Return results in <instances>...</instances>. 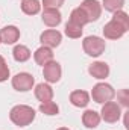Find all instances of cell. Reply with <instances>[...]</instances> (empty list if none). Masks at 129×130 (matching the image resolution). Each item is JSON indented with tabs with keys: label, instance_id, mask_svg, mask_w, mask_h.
Returning <instances> with one entry per match:
<instances>
[{
	"label": "cell",
	"instance_id": "6da1fadb",
	"mask_svg": "<svg viewBox=\"0 0 129 130\" xmlns=\"http://www.w3.org/2000/svg\"><path fill=\"white\" fill-rule=\"evenodd\" d=\"M9 120L18 127H26L32 124V121L35 120V110L28 104H17L11 109Z\"/></svg>",
	"mask_w": 129,
	"mask_h": 130
},
{
	"label": "cell",
	"instance_id": "7a4b0ae2",
	"mask_svg": "<svg viewBox=\"0 0 129 130\" xmlns=\"http://www.w3.org/2000/svg\"><path fill=\"white\" fill-rule=\"evenodd\" d=\"M82 48H84V52L88 55V56H93V58H97V56H100L103 52H105V48H106V42H105V39L103 38H100V36H87L84 41H82Z\"/></svg>",
	"mask_w": 129,
	"mask_h": 130
},
{
	"label": "cell",
	"instance_id": "3957f363",
	"mask_svg": "<svg viewBox=\"0 0 129 130\" xmlns=\"http://www.w3.org/2000/svg\"><path fill=\"white\" fill-rule=\"evenodd\" d=\"M91 97H93V101H96L99 104H103L106 101H111L115 97V91H114V88L109 83H103L102 82V83H97V85L93 86Z\"/></svg>",
	"mask_w": 129,
	"mask_h": 130
},
{
	"label": "cell",
	"instance_id": "277c9868",
	"mask_svg": "<svg viewBox=\"0 0 129 130\" xmlns=\"http://www.w3.org/2000/svg\"><path fill=\"white\" fill-rule=\"evenodd\" d=\"M100 120H103L105 123H109V124H112V123H117L119 120H120V117H122V110H120V104L119 103H115V101H106V103H103V106H102V110H100Z\"/></svg>",
	"mask_w": 129,
	"mask_h": 130
},
{
	"label": "cell",
	"instance_id": "5b68a950",
	"mask_svg": "<svg viewBox=\"0 0 129 130\" xmlns=\"http://www.w3.org/2000/svg\"><path fill=\"white\" fill-rule=\"evenodd\" d=\"M35 85V79L29 73H17L12 77V88L20 92H28L31 91Z\"/></svg>",
	"mask_w": 129,
	"mask_h": 130
},
{
	"label": "cell",
	"instance_id": "8992f818",
	"mask_svg": "<svg viewBox=\"0 0 129 130\" xmlns=\"http://www.w3.org/2000/svg\"><path fill=\"white\" fill-rule=\"evenodd\" d=\"M82 9V12L85 14L88 23L91 21H97L102 15V5L97 0H84L79 6Z\"/></svg>",
	"mask_w": 129,
	"mask_h": 130
},
{
	"label": "cell",
	"instance_id": "52a82bcc",
	"mask_svg": "<svg viewBox=\"0 0 129 130\" xmlns=\"http://www.w3.org/2000/svg\"><path fill=\"white\" fill-rule=\"evenodd\" d=\"M43 76L47 83H56V82H59V79L62 76V68L56 61H50L49 64L43 67Z\"/></svg>",
	"mask_w": 129,
	"mask_h": 130
},
{
	"label": "cell",
	"instance_id": "ba28073f",
	"mask_svg": "<svg viewBox=\"0 0 129 130\" xmlns=\"http://www.w3.org/2000/svg\"><path fill=\"white\" fill-rule=\"evenodd\" d=\"M62 41V33L58 32L56 29H49V30H44V32L40 35V42L44 45V47H49V48H55L61 44Z\"/></svg>",
	"mask_w": 129,
	"mask_h": 130
},
{
	"label": "cell",
	"instance_id": "9c48e42d",
	"mask_svg": "<svg viewBox=\"0 0 129 130\" xmlns=\"http://www.w3.org/2000/svg\"><path fill=\"white\" fill-rule=\"evenodd\" d=\"M41 18H43V23L49 27H56L62 21V15H61L59 9H55V8H44Z\"/></svg>",
	"mask_w": 129,
	"mask_h": 130
},
{
	"label": "cell",
	"instance_id": "30bf717a",
	"mask_svg": "<svg viewBox=\"0 0 129 130\" xmlns=\"http://www.w3.org/2000/svg\"><path fill=\"white\" fill-rule=\"evenodd\" d=\"M128 32L123 26H120L117 21L111 20L103 26V35L106 39H120L125 33Z\"/></svg>",
	"mask_w": 129,
	"mask_h": 130
},
{
	"label": "cell",
	"instance_id": "8fae6325",
	"mask_svg": "<svg viewBox=\"0 0 129 130\" xmlns=\"http://www.w3.org/2000/svg\"><path fill=\"white\" fill-rule=\"evenodd\" d=\"M88 73L97 80H103L109 76V65L106 62H102V61L93 62L88 67Z\"/></svg>",
	"mask_w": 129,
	"mask_h": 130
},
{
	"label": "cell",
	"instance_id": "7c38bea8",
	"mask_svg": "<svg viewBox=\"0 0 129 130\" xmlns=\"http://www.w3.org/2000/svg\"><path fill=\"white\" fill-rule=\"evenodd\" d=\"M0 39H2V42H5L8 45L15 44L20 39V29L15 26H5L0 30Z\"/></svg>",
	"mask_w": 129,
	"mask_h": 130
},
{
	"label": "cell",
	"instance_id": "4fadbf2b",
	"mask_svg": "<svg viewBox=\"0 0 129 130\" xmlns=\"http://www.w3.org/2000/svg\"><path fill=\"white\" fill-rule=\"evenodd\" d=\"M33 59H35V62H36L38 65L44 67L46 64H49L50 61H53V52H52V48L41 45L40 48L35 50V53H33Z\"/></svg>",
	"mask_w": 129,
	"mask_h": 130
},
{
	"label": "cell",
	"instance_id": "5bb4252c",
	"mask_svg": "<svg viewBox=\"0 0 129 130\" xmlns=\"http://www.w3.org/2000/svg\"><path fill=\"white\" fill-rule=\"evenodd\" d=\"M70 103L76 107H87L90 103V94L82 89H76L70 94Z\"/></svg>",
	"mask_w": 129,
	"mask_h": 130
},
{
	"label": "cell",
	"instance_id": "9a60e30c",
	"mask_svg": "<svg viewBox=\"0 0 129 130\" xmlns=\"http://www.w3.org/2000/svg\"><path fill=\"white\" fill-rule=\"evenodd\" d=\"M35 97L40 100L41 103L44 101H50L53 98V89L49 83H38L35 86Z\"/></svg>",
	"mask_w": 129,
	"mask_h": 130
},
{
	"label": "cell",
	"instance_id": "2e32d148",
	"mask_svg": "<svg viewBox=\"0 0 129 130\" xmlns=\"http://www.w3.org/2000/svg\"><path fill=\"white\" fill-rule=\"evenodd\" d=\"M82 123H84V126L87 129H96L97 126L100 124V115L97 113L96 110L88 109V110H85L82 113Z\"/></svg>",
	"mask_w": 129,
	"mask_h": 130
},
{
	"label": "cell",
	"instance_id": "e0dca14e",
	"mask_svg": "<svg viewBox=\"0 0 129 130\" xmlns=\"http://www.w3.org/2000/svg\"><path fill=\"white\" fill-rule=\"evenodd\" d=\"M12 56H14V59L17 61V62H26V61H29L31 59V50L26 47V45H15L14 47V50H12Z\"/></svg>",
	"mask_w": 129,
	"mask_h": 130
},
{
	"label": "cell",
	"instance_id": "ac0fdd59",
	"mask_svg": "<svg viewBox=\"0 0 129 130\" xmlns=\"http://www.w3.org/2000/svg\"><path fill=\"white\" fill-rule=\"evenodd\" d=\"M21 11L26 15H35L41 11V3L38 0H21Z\"/></svg>",
	"mask_w": 129,
	"mask_h": 130
},
{
	"label": "cell",
	"instance_id": "d6986e66",
	"mask_svg": "<svg viewBox=\"0 0 129 130\" xmlns=\"http://www.w3.org/2000/svg\"><path fill=\"white\" fill-rule=\"evenodd\" d=\"M65 35L68 36V38H73V39H76V38H81L82 36V32H84V29H82V26H79V24H76V23H73V21H67V24H65Z\"/></svg>",
	"mask_w": 129,
	"mask_h": 130
},
{
	"label": "cell",
	"instance_id": "ffe728a7",
	"mask_svg": "<svg viewBox=\"0 0 129 130\" xmlns=\"http://www.w3.org/2000/svg\"><path fill=\"white\" fill-rule=\"evenodd\" d=\"M70 21H73V23H76V24H79V26H82V27H84L85 24H88V20H87L85 14L82 12V9H81L79 6L71 11V14H70Z\"/></svg>",
	"mask_w": 129,
	"mask_h": 130
},
{
	"label": "cell",
	"instance_id": "44dd1931",
	"mask_svg": "<svg viewBox=\"0 0 129 130\" xmlns=\"http://www.w3.org/2000/svg\"><path fill=\"white\" fill-rule=\"evenodd\" d=\"M40 112H43V113L47 115V117H53V115H58L59 107H58L56 103H53V101L50 100V101H44V103L40 104Z\"/></svg>",
	"mask_w": 129,
	"mask_h": 130
},
{
	"label": "cell",
	"instance_id": "7402d4cb",
	"mask_svg": "<svg viewBox=\"0 0 129 130\" xmlns=\"http://www.w3.org/2000/svg\"><path fill=\"white\" fill-rule=\"evenodd\" d=\"M125 6V0H103L102 8H105V11L108 12H117L122 11V8Z\"/></svg>",
	"mask_w": 129,
	"mask_h": 130
},
{
	"label": "cell",
	"instance_id": "603a6c76",
	"mask_svg": "<svg viewBox=\"0 0 129 130\" xmlns=\"http://www.w3.org/2000/svg\"><path fill=\"white\" fill-rule=\"evenodd\" d=\"M112 20L117 21L120 26H123L126 30H129V17H128V14H126L125 11H117V12H114Z\"/></svg>",
	"mask_w": 129,
	"mask_h": 130
},
{
	"label": "cell",
	"instance_id": "cb8c5ba5",
	"mask_svg": "<svg viewBox=\"0 0 129 130\" xmlns=\"http://www.w3.org/2000/svg\"><path fill=\"white\" fill-rule=\"evenodd\" d=\"M8 77H9V67L6 64V61L3 59V56L0 55V82L8 80Z\"/></svg>",
	"mask_w": 129,
	"mask_h": 130
},
{
	"label": "cell",
	"instance_id": "d4e9b609",
	"mask_svg": "<svg viewBox=\"0 0 129 130\" xmlns=\"http://www.w3.org/2000/svg\"><path fill=\"white\" fill-rule=\"evenodd\" d=\"M117 98L120 100V104H122V106L129 107V92H128V89H122V91L117 94Z\"/></svg>",
	"mask_w": 129,
	"mask_h": 130
},
{
	"label": "cell",
	"instance_id": "484cf974",
	"mask_svg": "<svg viewBox=\"0 0 129 130\" xmlns=\"http://www.w3.org/2000/svg\"><path fill=\"white\" fill-rule=\"evenodd\" d=\"M65 0H43V6L44 8H55V9H58V8H61L62 5H64Z\"/></svg>",
	"mask_w": 129,
	"mask_h": 130
},
{
	"label": "cell",
	"instance_id": "4316f807",
	"mask_svg": "<svg viewBox=\"0 0 129 130\" xmlns=\"http://www.w3.org/2000/svg\"><path fill=\"white\" fill-rule=\"evenodd\" d=\"M58 130H70V129H67V127H59Z\"/></svg>",
	"mask_w": 129,
	"mask_h": 130
},
{
	"label": "cell",
	"instance_id": "83f0119b",
	"mask_svg": "<svg viewBox=\"0 0 129 130\" xmlns=\"http://www.w3.org/2000/svg\"><path fill=\"white\" fill-rule=\"evenodd\" d=\"M0 42H2V39H0Z\"/></svg>",
	"mask_w": 129,
	"mask_h": 130
}]
</instances>
